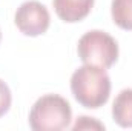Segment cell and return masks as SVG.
Listing matches in <instances>:
<instances>
[{
	"label": "cell",
	"instance_id": "8",
	"mask_svg": "<svg viewBox=\"0 0 132 131\" xmlns=\"http://www.w3.org/2000/svg\"><path fill=\"white\" fill-rule=\"evenodd\" d=\"M74 131H80V130H104V125L98 122L94 117H88V116H81L77 119L75 125L72 127Z\"/></svg>",
	"mask_w": 132,
	"mask_h": 131
},
{
	"label": "cell",
	"instance_id": "4",
	"mask_svg": "<svg viewBox=\"0 0 132 131\" xmlns=\"http://www.w3.org/2000/svg\"><path fill=\"white\" fill-rule=\"evenodd\" d=\"M14 22L22 34L37 37L48 31L51 25V16L43 3L37 0H29L17 8Z\"/></svg>",
	"mask_w": 132,
	"mask_h": 131
},
{
	"label": "cell",
	"instance_id": "10",
	"mask_svg": "<svg viewBox=\"0 0 132 131\" xmlns=\"http://www.w3.org/2000/svg\"><path fill=\"white\" fill-rule=\"evenodd\" d=\"M0 42H2V31H0Z\"/></svg>",
	"mask_w": 132,
	"mask_h": 131
},
{
	"label": "cell",
	"instance_id": "2",
	"mask_svg": "<svg viewBox=\"0 0 132 131\" xmlns=\"http://www.w3.org/2000/svg\"><path fill=\"white\" fill-rule=\"evenodd\" d=\"M72 120V110L65 97L45 94L35 100L29 113V127L34 131L66 130Z\"/></svg>",
	"mask_w": 132,
	"mask_h": 131
},
{
	"label": "cell",
	"instance_id": "5",
	"mask_svg": "<svg viewBox=\"0 0 132 131\" xmlns=\"http://www.w3.org/2000/svg\"><path fill=\"white\" fill-rule=\"evenodd\" d=\"M55 14L66 23L83 20L92 9L94 0H52Z\"/></svg>",
	"mask_w": 132,
	"mask_h": 131
},
{
	"label": "cell",
	"instance_id": "1",
	"mask_svg": "<svg viewBox=\"0 0 132 131\" xmlns=\"http://www.w3.org/2000/svg\"><path fill=\"white\" fill-rule=\"evenodd\" d=\"M71 91L81 106L97 110L109 100L111 79L104 68L85 63L74 71L71 77Z\"/></svg>",
	"mask_w": 132,
	"mask_h": 131
},
{
	"label": "cell",
	"instance_id": "9",
	"mask_svg": "<svg viewBox=\"0 0 132 131\" xmlns=\"http://www.w3.org/2000/svg\"><path fill=\"white\" fill-rule=\"evenodd\" d=\"M11 102H12L11 90L6 85V82L0 79V117L8 113V110L11 108Z\"/></svg>",
	"mask_w": 132,
	"mask_h": 131
},
{
	"label": "cell",
	"instance_id": "3",
	"mask_svg": "<svg viewBox=\"0 0 132 131\" xmlns=\"http://www.w3.org/2000/svg\"><path fill=\"white\" fill-rule=\"evenodd\" d=\"M78 57L86 65L111 68L118 59L117 40L104 31L92 30L85 33L77 45Z\"/></svg>",
	"mask_w": 132,
	"mask_h": 131
},
{
	"label": "cell",
	"instance_id": "6",
	"mask_svg": "<svg viewBox=\"0 0 132 131\" xmlns=\"http://www.w3.org/2000/svg\"><path fill=\"white\" fill-rule=\"evenodd\" d=\"M112 117L121 128H132V88L118 93L112 103Z\"/></svg>",
	"mask_w": 132,
	"mask_h": 131
},
{
	"label": "cell",
	"instance_id": "7",
	"mask_svg": "<svg viewBox=\"0 0 132 131\" xmlns=\"http://www.w3.org/2000/svg\"><path fill=\"white\" fill-rule=\"evenodd\" d=\"M111 14L118 28L132 31V0H112Z\"/></svg>",
	"mask_w": 132,
	"mask_h": 131
}]
</instances>
